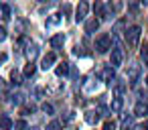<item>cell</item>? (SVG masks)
Segmentation results:
<instances>
[{
  "mask_svg": "<svg viewBox=\"0 0 148 130\" xmlns=\"http://www.w3.org/2000/svg\"><path fill=\"white\" fill-rule=\"evenodd\" d=\"M140 35H142V29H140L138 25L130 27V29L126 31V43H128V47L136 49V47H138V43H140Z\"/></svg>",
  "mask_w": 148,
  "mask_h": 130,
  "instance_id": "1",
  "label": "cell"
},
{
  "mask_svg": "<svg viewBox=\"0 0 148 130\" xmlns=\"http://www.w3.org/2000/svg\"><path fill=\"white\" fill-rule=\"evenodd\" d=\"M87 12H89V4H87V0H79V4L75 8V21L81 23L87 19Z\"/></svg>",
  "mask_w": 148,
  "mask_h": 130,
  "instance_id": "2",
  "label": "cell"
},
{
  "mask_svg": "<svg viewBox=\"0 0 148 130\" xmlns=\"http://www.w3.org/2000/svg\"><path fill=\"white\" fill-rule=\"evenodd\" d=\"M95 49H97V53H108V51L112 49V39H110V35H101V37L95 41Z\"/></svg>",
  "mask_w": 148,
  "mask_h": 130,
  "instance_id": "3",
  "label": "cell"
},
{
  "mask_svg": "<svg viewBox=\"0 0 148 130\" xmlns=\"http://www.w3.org/2000/svg\"><path fill=\"white\" fill-rule=\"evenodd\" d=\"M122 61H124V51L116 45L114 49H112V57H110V65L112 67H120L122 65Z\"/></svg>",
  "mask_w": 148,
  "mask_h": 130,
  "instance_id": "4",
  "label": "cell"
},
{
  "mask_svg": "<svg viewBox=\"0 0 148 130\" xmlns=\"http://www.w3.org/2000/svg\"><path fill=\"white\" fill-rule=\"evenodd\" d=\"M140 65L138 63H132V65H128V71H126V79L130 81V83H136L138 81V77H140Z\"/></svg>",
  "mask_w": 148,
  "mask_h": 130,
  "instance_id": "5",
  "label": "cell"
},
{
  "mask_svg": "<svg viewBox=\"0 0 148 130\" xmlns=\"http://www.w3.org/2000/svg\"><path fill=\"white\" fill-rule=\"evenodd\" d=\"M99 77H101V81H106V83H112V81H114V77H116V73H114V67H112V65L103 67V69L99 71Z\"/></svg>",
  "mask_w": 148,
  "mask_h": 130,
  "instance_id": "6",
  "label": "cell"
},
{
  "mask_svg": "<svg viewBox=\"0 0 148 130\" xmlns=\"http://www.w3.org/2000/svg\"><path fill=\"white\" fill-rule=\"evenodd\" d=\"M55 61H57V55H55V53H47V55L43 57V61H41V67L47 71V69H51V67L55 65Z\"/></svg>",
  "mask_w": 148,
  "mask_h": 130,
  "instance_id": "7",
  "label": "cell"
},
{
  "mask_svg": "<svg viewBox=\"0 0 148 130\" xmlns=\"http://www.w3.org/2000/svg\"><path fill=\"white\" fill-rule=\"evenodd\" d=\"M134 116H138V118L148 116V104H146V102H136V106H134Z\"/></svg>",
  "mask_w": 148,
  "mask_h": 130,
  "instance_id": "8",
  "label": "cell"
},
{
  "mask_svg": "<svg viewBox=\"0 0 148 130\" xmlns=\"http://www.w3.org/2000/svg\"><path fill=\"white\" fill-rule=\"evenodd\" d=\"M49 43H51V47H53V49H61V47H63V43H65V35H63V33H57V35H53V37H51V41H49Z\"/></svg>",
  "mask_w": 148,
  "mask_h": 130,
  "instance_id": "9",
  "label": "cell"
},
{
  "mask_svg": "<svg viewBox=\"0 0 148 130\" xmlns=\"http://www.w3.org/2000/svg\"><path fill=\"white\" fill-rule=\"evenodd\" d=\"M97 29H99V21H97V19H89V21H85V33H87V35H93Z\"/></svg>",
  "mask_w": 148,
  "mask_h": 130,
  "instance_id": "10",
  "label": "cell"
},
{
  "mask_svg": "<svg viewBox=\"0 0 148 130\" xmlns=\"http://www.w3.org/2000/svg\"><path fill=\"white\" fill-rule=\"evenodd\" d=\"M12 126H14V122H12L6 114L0 116V130H12Z\"/></svg>",
  "mask_w": 148,
  "mask_h": 130,
  "instance_id": "11",
  "label": "cell"
},
{
  "mask_svg": "<svg viewBox=\"0 0 148 130\" xmlns=\"http://www.w3.org/2000/svg\"><path fill=\"white\" fill-rule=\"evenodd\" d=\"M85 122H87V124H91V126H93V124H97V122H99V114H97L95 110L85 112Z\"/></svg>",
  "mask_w": 148,
  "mask_h": 130,
  "instance_id": "12",
  "label": "cell"
},
{
  "mask_svg": "<svg viewBox=\"0 0 148 130\" xmlns=\"http://www.w3.org/2000/svg\"><path fill=\"white\" fill-rule=\"evenodd\" d=\"M134 116H124L122 118V130H134Z\"/></svg>",
  "mask_w": 148,
  "mask_h": 130,
  "instance_id": "13",
  "label": "cell"
},
{
  "mask_svg": "<svg viewBox=\"0 0 148 130\" xmlns=\"http://www.w3.org/2000/svg\"><path fill=\"white\" fill-rule=\"evenodd\" d=\"M37 53H39L37 45H35V43H27V57L31 59V63H33V59L37 57Z\"/></svg>",
  "mask_w": 148,
  "mask_h": 130,
  "instance_id": "14",
  "label": "cell"
},
{
  "mask_svg": "<svg viewBox=\"0 0 148 130\" xmlns=\"http://www.w3.org/2000/svg\"><path fill=\"white\" fill-rule=\"evenodd\" d=\"M69 63H59L57 65V69H55V73H57V77H65L67 73H69Z\"/></svg>",
  "mask_w": 148,
  "mask_h": 130,
  "instance_id": "15",
  "label": "cell"
},
{
  "mask_svg": "<svg viewBox=\"0 0 148 130\" xmlns=\"http://www.w3.org/2000/svg\"><path fill=\"white\" fill-rule=\"evenodd\" d=\"M122 106H124V100H122L120 96H116V98L112 100V104H110V110H112V112H120Z\"/></svg>",
  "mask_w": 148,
  "mask_h": 130,
  "instance_id": "16",
  "label": "cell"
},
{
  "mask_svg": "<svg viewBox=\"0 0 148 130\" xmlns=\"http://www.w3.org/2000/svg\"><path fill=\"white\" fill-rule=\"evenodd\" d=\"M0 19H2V21L10 19V6L8 4H0Z\"/></svg>",
  "mask_w": 148,
  "mask_h": 130,
  "instance_id": "17",
  "label": "cell"
},
{
  "mask_svg": "<svg viewBox=\"0 0 148 130\" xmlns=\"http://www.w3.org/2000/svg\"><path fill=\"white\" fill-rule=\"evenodd\" d=\"M93 10H95V14H97V17L106 19V8H103V4L99 2V0H95V4H93Z\"/></svg>",
  "mask_w": 148,
  "mask_h": 130,
  "instance_id": "18",
  "label": "cell"
},
{
  "mask_svg": "<svg viewBox=\"0 0 148 130\" xmlns=\"http://www.w3.org/2000/svg\"><path fill=\"white\" fill-rule=\"evenodd\" d=\"M114 91H116V96L122 98V94L126 91V83H124V81H116V83H114Z\"/></svg>",
  "mask_w": 148,
  "mask_h": 130,
  "instance_id": "19",
  "label": "cell"
},
{
  "mask_svg": "<svg viewBox=\"0 0 148 130\" xmlns=\"http://www.w3.org/2000/svg\"><path fill=\"white\" fill-rule=\"evenodd\" d=\"M59 23H61V17H59V14H51L45 25H47V27H55V25H59Z\"/></svg>",
  "mask_w": 148,
  "mask_h": 130,
  "instance_id": "20",
  "label": "cell"
},
{
  "mask_svg": "<svg viewBox=\"0 0 148 130\" xmlns=\"http://www.w3.org/2000/svg\"><path fill=\"white\" fill-rule=\"evenodd\" d=\"M35 71H37V67H35V63H29V65L25 67V71H23V75H25V77H33V75H35Z\"/></svg>",
  "mask_w": 148,
  "mask_h": 130,
  "instance_id": "21",
  "label": "cell"
},
{
  "mask_svg": "<svg viewBox=\"0 0 148 130\" xmlns=\"http://www.w3.org/2000/svg\"><path fill=\"white\" fill-rule=\"evenodd\" d=\"M10 81L14 83V85H21L23 81H21V73L16 71V69H12V73H10Z\"/></svg>",
  "mask_w": 148,
  "mask_h": 130,
  "instance_id": "22",
  "label": "cell"
},
{
  "mask_svg": "<svg viewBox=\"0 0 148 130\" xmlns=\"http://www.w3.org/2000/svg\"><path fill=\"white\" fill-rule=\"evenodd\" d=\"M83 83H85V91L87 94H93V91L99 89V83H87V81H83Z\"/></svg>",
  "mask_w": 148,
  "mask_h": 130,
  "instance_id": "23",
  "label": "cell"
},
{
  "mask_svg": "<svg viewBox=\"0 0 148 130\" xmlns=\"http://www.w3.org/2000/svg\"><path fill=\"white\" fill-rule=\"evenodd\" d=\"M25 128H27V122L25 120H16L14 126H12V130H25Z\"/></svg>",
  "mask_w": 148,
  "mask_h": 130,
  "instance_id": "24",
  "label": "cell"
},
{
  "mask_svg": "<svg viewBox=\"0 0 148 130\" xmlns=\"http://www.w3.org/2000/svg\"><path fill=\"white\" fill-rule=\"evenodd\" d=\"M41 110H43L45 114H55V108H53L51 104H43V106H41Z\"/></svg>",
  "mask_w": 148,
  "mask_h": 130,
  "instance_id": "25",
  "label": "cell"
},
{
  "mask_svg": "<svg viewBox=\"0 0 148 130\" xmlns=\"http://www.w3.org/2000/svg\"><path fill=\"white\" fill-rule=\"evenodd\" d=\"M59 128H61V122H57V120L49 122V126H47V130H59Z\"/></svg>",
  "mask_w": 148,
  "mask_h": 130,
  "instance_id": "26",
  "label": "cell"
},
{
  "mask_svg": "<svg viewBox=\"0 0 148 130\" xmlns=\"http://www.w3.org/2000/svg\"><path fill=\"white\" fill-rule=\"evenodd\" d=\"M124 25H126V21H124V19H122V21H118V23H116V29H114V31H116V33H122Z\"/></svg>",
  "mask_w": 148,
  "mask_h": 130,
  "instance_id": "27",
  "label": "cell"
},
{
  "mask_svg": "<svg viewBox=\"0 0 148 130\" xmlns=\"http://www.w3.org/2000/svg\"><path fill=\"white\" fill-rule=\"evenodd\" d=\"M73 55H77V57H83V55H87V53H85V51H83V49H81V47L77 45V47L73 49Z\"/></svg>",
  "mask_w": 148,
  "mask_h": 130,
  "instance_id": "28",
  "label": "cell"
},
{
  "mask_svg": "<svg viewBox=\"0 0 148 130\" xmlns=\"http://www.w3.org/2000/svg\"><path fill=\"white\" fill-rule=\"evenodd\" d=\"M73 118H75V112H67V114L63 116V122H71Z\"/></svg>",
  "mask_w": 148,
  "mask_h": 130,
  "instance_id": "29",
  "label": "cell"
},
{
  "mask_svg": "<svg viewBox=\"0 0 148 130\" xmlns=\"http://www.w3.org/2000/svg\"><path fill=\"white\" fill-rule=\"evenodd\" d=\"M140 55H142V59H144V63H146V67H148V47H144Z\"/></svg>",
  "mask_w": 148,
  "mask_h": 130,
  "instance_id": "30",
  "label": "cell"
},
{
  "mask_svg": "<svg viewBox=\"0 0 148 130\" xmlns=\"http://www.w3.org/2000/svg\"><path fill=\"white\" fill-rule=\"evenodd\" d=\"M4 94H6V83H4V79H0V98Z\"/></svg>",
  "mask_w": 148,
  "mask_h": 130,
  "instance_id": "31",
  "label": "cell"
},
{
  "mask_svg": "<svg viewBox=\"0 0 148 130\" xmlns=\"http://www.w3.org/2000/svg\"><path fill=\"white\" fill-rule=\"evenodd\" d=\"M103 130H116V124H114V122H106Z\"/></svg>",
  "mask_w": 148,
  "mask_h": 130,
  "instance_id": "32",
  "label": "cell"
},
{
  "mask_svg": "<svg viewBox=\"0 0 148 130\" xmlns=\"http://www.w3.org/2000/svg\"><path fill=\"white\" fill-rule=\"evenodd\" d=\"M6 59H8V55H6V53H0V67L6 63Z\"/></svg>",
  "mask_w": 148,
  "mask_h": 130,
  "instance_id": "33",
  "label": "cell"
},
{
  "mask_svg": "<svg viewBox=\"0 0 148 130\" xmlns=\"http://www.w3.org/2000/svg\"><path fill=\"white\" fill-rule=\"evenodd\" d=\"M4 39H6V29L0 27V41H4Z\"/></svg>",
  "mask_w": 148,
  "mask_h": 130,
  "instance_id": "34",
  "label": "cell"
},
{
  "mask_svg": "<svg viewBox=\"0 0 148 130\" xmlns=\"http://www.w3.org/2000/svg\"><path fill=\"white\" fill-rule=\"evenodd\" d=\"M61 10H63V14H69V12H71V6H69V4H63Z\"/></svg>",
  "mask_w": 148,
  "mask_h": 130,
  "instance_id": "35",
  "label": "cell"
},
{
  "mask_svg": "<svg viewBox=\"0 0 148 130\" xmlns=\"http://www.w3.org/2000/svg\"><path fill=\"white\" fill-rule=\"evenodd\" d=\"M10 102H12V104H21V96H18V94H16V96H12V100H10Z\"/></svg>",
  "mask_w": 148,
  "mask_h": 130,
  "instance_id": "36",
  "label": "cell"
},
{
  "mask_svg": "<svg viewBox=\"0 0 148 130\" xmlns=\"http://www.w3.org/2000/svg\"><path fill=\"white\" fill-rule=\"evenodd\" d=\"M140 4H144V6H148V0H140Z\"/></svg>",
  "mask_w": 148,
  "mask_h": 130,
  "instance_id": "37",
  "label": "cell"
},
{
  "mask_svg": "<svg viewBox=\"0 0 148 130\" xmlns=\"http://www.w3.org/2000/svg\"><path fill=\"white\" fill-rule=\"evenodd\" d=\"M142 126H144V130H148V120H146V122H144Z\"/></svg>",
  "mask_w": 148,
  "mask_h": 130,
  "instance_id": "38",
  "label": "cell"
},
{
  "mask_svg": "<svg viewBox=\"0 0 148 130\" xmlns=\"http://www.w3.org/2000/svg\"><path fill=\"white\" fill-rule=\"evenodd\" d=\"M144 81H146V87H148V77H146V79H144Z\"/></svg>",
  "mask_w": 148,
  "mask_h": 130,
  "instance_id": "39",
  "label": "cell"
},
{
  "mask_svg": "<svg viewBox=\"0 0 148 130\" xmlns=\"http://www.w3.org/2000/svg\"><path fill=\"white\" fill-rule=\"evenodd\" d=\"M31 130H41V128H37V126H35V128H31Z\"/></svg>",
  "mask_w": 148,
  "mask_h": 130,
  "instance_id": "40",
  "label": "cell"
}]
</instances>
